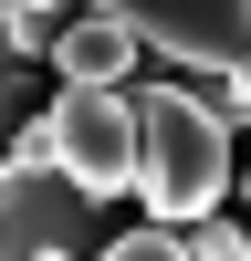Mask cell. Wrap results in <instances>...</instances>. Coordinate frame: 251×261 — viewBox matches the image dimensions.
<instances>
[{
  "label": "cell",
  "instance_id": "277c9868",
  "mask_svg": "<svg viewBox=\"0 0 251 261\" xmlns=\"http://www.w3.org/2000/svg\"><path fill=\"white\" fill-rule=\"evenodd\" d=\"M105 11L136 21L146 53L209 73L230 115H251V0H105Z\"/></svg>",
  "mask_w": 251,
  "mask_h": 261
},
{
  "label": "cell",
  "instance_id": "6da1fadb",
  "mask_svg": "<svg viewBox=\"0 0 251 261\" xmlns=\"http://www.w3.org/2000/svg\"><path fill=\"white\" fill-rule=\"evenodd\" d=\"M136 188L146 220H199L230 199V105L220 94H178L146 84L136 94Z\"/></svg>",
  "mask_w": 251,
  "mask_h": 261
},
{
  "label": "cell",
  "instance_id": "7a4b0ae2",
  "mask_svg": "<svg viewBox=\"0 0 251 261\" xmlns=\"http://www.w3.org/2000/svg\"><path fill=\"white\" fill-rule=\"evenodd\" d=\"M63 251H94V188L53 146H11L0 157V261H63Z\"/></svg>",
  "mask_w": 251,
  "mask_h": 261
},
{
  "label": "cell",
  "instance_id": "5b68a950",
  "mask_svg": "<svg viewBox=\"0 0 251 261\" xmlns=\"http://www.w3.org/2000/svg\"><path fill=\"white\" fill-rule=\"evenodd\" d=\"M136 53H146V32H136L126 11H105V0H84V11L63 21V42H53L63 84H126V73H136Z\"/></svg>",
  "mask_w": 251,
  "mask_h": 261
},
{
  "label": "cell",
  "instance_id": "52a82bcc",
  "mask_svg": "<svg viewBox=\"0 0 251 261\" xmlns=\"http://www.w3.org/2000/svg\"><path fill=\"white\" fill-rule=\"evenodd\" d=\"M11 105H21V73H11V63H0V125H11Z\"/></svg>",
  "mask_w": 251,
  "mask_h": 261
},
{
  "label": "cell",
  "instance_id": "8992f818",
  "mask_svg": "<svg viewBox=\"0 0 251 261\" xmlns=\"http://www.w3.org/2000/svg\"><path fill=\"white\" fill-rule=\"evenodd\" d=\"M63 0H0V53H21V63H32V53H53V42H63Z\"/></svg>",
  "mask_w": 251,
  "mask_h": 261
},
{
  "label": "cell",
  "instance_id": "3957f363",
  "mask_svg": "<svg viewBox=\"0 0 251 261\" xmlns=\"http://www.w3.org/2000/svg\"><path fill=\"white\" fill-rule=\"evenodd\" d=\"M11 146H53L94 199H115V188H136V94H115V84H63L32 125H11Z\"/></svg>",
  "mask_w": 251,
  "mask_h": 261
}]
</instances>
